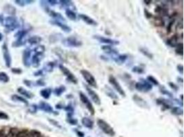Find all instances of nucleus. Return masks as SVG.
Returning <instances> with one entry per match:
<instances>
[{"label": "nucleus", "mask_w": 184, "mask_h": 137, "mask_svg": "<svg viewBox=\"0 0 184 137\" xmlns=\"http://www.w3.org/2000/svg\"><path fill=\"white\" fill-rule=\"evenodd\" d=\"M80 73H81V76H83V78H84V80H86L87 84H88L89 86H91V87L97 89L98 85H97V82L96 79L94 77L93 75L91 74L90 71H88V70H86V69H81V70L80 71Z\"/></svg>", "instance_id": "obj_1"}, {"label": "nucleus", "mask_w": 184, "mask_h": 137, "mask_svg": "<svg viewBox=\"0 0 184 137\" xmlns=\"http://www.w3.org/2000/svg\"><path fill=\"white\" fill-rule=\"evenodd\" d=\"M97 125L105 134L109 135L111 136H115V132L114 130V128L105 120L99 119L97 120Z\"/></svg>", "instance_id": "obj_2"}, {"label": "nucleus", "mask_w": 184, "mask_h": 137, "mask_svg": "<svg viewBox=\"0 0 184 137\" xmlns=\"http://www.w3.org/2000/svg\"><path fill=\"white\" fill-rule=\"evenodd\" d=\"M108 82L109 83L111 84L112 86L115 89V91H116L121 96L124 97L126 96V93H125L124 89H123L122 86L120 85L119 82L117 81L115 76H113V75H110L108 77Z\"/></svg>", "instance_id": "obj_3"}, {"label": "nucleus", "mask_w": 184, "mask_h": 137, "mask_svg": "<svg viewBox=\"0 0 184 137\" xmlns=\"http://www.w3.org/2000/svg\"><path fill=\"white\" fill-rule=\"evenodd\" d=\"M134 87L137 91L143 92V93H147L153 89V85L147 80H143V79H141L139 82H136L134 85Z\"/></svg>", "instance_id": "obj_4"}, {"label": "nucleus", "mask_w": 184, "mask_h": 137, "mask_svg": "<svg viewBox=\"0 0 184 137\" xmlns=\"http://www.w3.org/2000/svg\"><path fill=\"white\" fill-rule=\"evenodd\" d=\"M59 68L61 70V71L62 72L64 76H66V78L69 82H71V83L77 84V82H78V80H77V77H76L75 75H74L73 73L71 72V71L68 69L67 67H66L64 65H59Z\"/></svg>", "instance_id": "obj_5"}, {"label": "nucleus", "mask_w": 184, "mask_h": 137, "mask_svg": "<svg viewBox=\"0 0 184 137\" xmlns=\"http://www.w3.org/2000/svg\"><path fill=\"white\" fill-rule=\"evenodd\" d=\"M62 43L66 47L69 48H79L83 45L82 41L75 36H69L63 40Z\"/></svg>", "instance_id": "obj_6"}, {"label": "nucleus", "mask_w": 184, "mask_h": 137, "mask_svg": "<svg viewBox=\"0 0 184 137\" xmlns=\"http://www.w3.org/2000/svg\"><path fill=\"white\" fill-rule=\"evenodd\" d=\"M79 98H80L81 102H82L83 104H84V106H86L87 110L90 112V114H92V115H93L94 112H95V110H94L93 105H92V102H90V99H88V97H87L84 93H82V92H80V93H79Z\"/></svg>", "instance_id": "obj_7"}, {"label": "nucleus", "mask_w": 184, "mask_h": 137, "mask_svg": "<svg viewBox=\"0 0 184 137\" xmlns=\"http://www.w3.org/2000/svg\"><path fill=\"white\" fill-rule=\"evenodd\" d=\"M93 38L100 43H105L106 45H117L119 44V42L118 41L115 40V39H112L110 38H106V37L102 36L99 35H94Z\"/></svg>", "instance_id": "obj_8"}, {"label": "nucleus", "mask_w": 184, "mask_h": 137, "mask_svg": "<svg viewBox=\"0 0 184 137\" xmlns=\"http://www.w3.org/2000/svg\"><path fill=\"white\" fill-rule=\"evenodd\" d=\"M86 89L87 93H88V95L90 96V99H92V102H93L96 105H98V106L101 105V99H100V97L99 96V95L97 94V93L95 91H93V90L91 89L90 87H89V86H86Z\"/></svg>", "instance_id": "obj_9"}, {"label": "nucleus", "mask_w": 184, "mask_h": 137, "mask_svg": "<svg viewBox=\"0 0 184 137\" xmlns=\"http://www.w3.org/2000/svg\"><path fill=\"white\" fill-rule=\"evenodd\" d=\"M4 25L8 29L13 30L18 27V23L17 19L13 17H8L4 19Z\"/></svg>", "instance_id": "obj_10"}, {"label": "nucleus", "mask_w": 184, "mask_h": 137, "mask_svg": "<svg viewBox=\"0 0 184 137\" xmlns=\"http://www.w3.org/2000/svg\"><path fill=\"white\" fill-rule=\"evenodd\" d=\"M50 23L52 24V25L58 26L59 28H60L61 29H62V30H63L64 32H66V33H70L72 30L71 28L70 27V26L67 25L66 24L62 23V22H61V21L52 20V21H50Z\"/></svg>", "instance_id": "obj_11"}, {"label": "nucleus", "mask_w": 184, "mask_h": 137, "mask_svg": "<svg viewBox=\"0 0 184 137\" xmlns=\"http://www.w3.org/2000/svg\"><path fill=\"white\" fill-rule=\"evenodd\" d=\"M132 99H133L134 102L138 106L141 107V108H148V104L146 102V101L144 100L143 98L140 97L138 95H134L132 97Z\"/></svg>", "instance_id": "obj_12"}, {"label": "nucleus", "mask_w": 184, "mask_h": 137, "mask_svg": "<svg viewBox=\"0 0 184 137\" xmlns=\"http://www.w3.org/2000/svg\"><path fill=\"white\" fill-rule=\"evenodd\" d=\"M79 18H80L83 22H85L86 24H88L89 25H92V26H97V22L95 20L93 19L92 18H91L90 17H89L86 14H79Z\"/></svg>", "instance_id": "obj_13"}, {"label": "nucleus", "mask_w": 184, "mask_h": 137, "mask_svg": "<svg viewBox=\"0 0 184 137\" xmlns=\"http://www.w3.org/2000/svg\"><path fill=\"white\" fill-rule=\"evenodd\" d=\"M101 50L104 52H106V54H110V55L112 56L113 59H114L115 56L119 54L118 51L115 50V49H114L111 45H103L101 47Z\"/></svg>", "instance_id": "obj_14"}, {"label": "nucleus", "mask_w": 184, "mask_h": 137, "mask_svg": "<svg viewBox=\"0 0 184 137\" xmlns=\"http://www.w3.org/2000/svg\"><path fill=\"white\" fill-rule=\"evenodd\" d=\"M3 58H4V61L6 63V65L8 67H9L10 66L11 64V57L10 55V53H9L8 49L7 48L6 45H3Z\"/></svg>", "instance_id": "obj_15"}, {"label": "nucleus", "mask_w": 184, "mask_h": 137, "mask_svg": "<svg viewBox=\"0 0 184 137\" xmlns=\"http://www.w3.org/2000/svg\"><path fill=\"white\" fill-rule=\"evenodd\" d=\"M59 4L61 7L63 8H66V10L69 9V10H73V9L75 10V6L74 3L70 0H61L59 1Z\"/></svg>", "instance_id": "obj_16"}, {"label": "nucleus", "mask_w": 184, "mask_h": 137, "mask_svg": "<svg viewBox=\"0 0 184 137\" xmlns=\"http://www.w3.org/2000/svg\"><path fill=\"white\" fill-rule=\"evenodd\" d=\"M179 36H178L177 35H174L173 36H172L171 38L168 39L167 41V45H168L172 47V48H177L181 44V43L179 42Z\"/></svg>", "instance_id": "obj_17"}, {"label": "nucleus", "mask_w": 184, "mask_h": 137, "mask_svg": "<svg viewBox=\"0 0 184 137\" xmlns=\"http://www.w3.org/2000/svg\"><path fill=\"white\" fill-rule=\"evenodd\" d=\"M156 102L159 105L162 106L164 108H166V109H170V108H172V107H173L172 106V102L166 99L159 98L157 99Z\"/></svg>", "instance_id": "obj_18"}, {"label": "nucleus", "mask_w": 184, "mask_h": 137, "mask_svg": "<svg viewBox=\"0 0 184 137\" xmlns=\"http://www.w3.org/2000/svg\"><path fill=\"white\" fill-rule=\"evenodd\" d=\"M39 109H41L45 112H48V113H53V112H55L52 107L48 103L45 102H41L39 103Z\"/></svg>", "instance_id": "obj_19"}, {"label": "nucleus", "mask_w": 184, "mask_h": 137, "mask_svg": "<svg viewBox=\"0 0 184 137\" xmlns=\"http://www.w3.org/2000/svg\"><path fill=\"white\" fill-rule=\"evenodd\" d=\"M30 55H31V51L30 50H26L23 54V62L26 67H29L30 65Z\"/></svg>", "instance_id": "obj_20"}, {"label": "nucleus", "mask_w": 184, "mask_h": 137, "mask_svg": "<svg viewBox=\"0 0 184 137\" xmlns=\"http://www.w3.org/2000/svg\"><path fill=\"white\" fill-rule=\"evenodd\" d=\"M43 59V54H34L32 57L31 59V63L32 65H33V67H37L39 66V64L40 62Z\"/></svg>", "instance_id": "obj_21"}, {"label": "nucleus", "mask_w": 184, "mask_h": 137, "mask_svg": "<svg viewBox=\"0 0 184 137\" xmlns=\"http://www.w3.org/2000/svg\"><path fill=\"white\" fill-rule=\"evenodd\" d=\"M81 123H82L83 126L88 129H92L94 126L93 120L87 117H84L82 118V119H81Z\"/></svg>", "instance_id": "obj_22"}, {"label": "nucleus", "mask_w": 184, "mask_h": 137, "mask_svg": "<svg viewBox=\"0 0 184 137\" xmlns=\"http://www.w3.org/2000/svg\"><path fill=\"white\" fill-rule=\"evenodd\" d=\"M48 13H49V15H50V17H52L54 19L55 21H61V22L66 21L65 18H64V17L60 14V13L55 12V11H53V10H49Z\"/></svg>", "instance_id": "obj_23"}, {"label": "nucleus", "mask_w": 184, "mask_h": 137, "mask_svg": "<svg viewBox=\"0 0 184 137\" xmlns=\"http://www.w3.org/2000/svg\"><path fill=\"white\" fill-rule=\"evenodd\" d=\"M104 91H105L106 94L110 98H111L113 99H115V100L119 99L118 95H117L116 93L113 91V89H111V88L108 87V86H105V88H104Z\"/></svg>", "instance_id": "obj_24"}, {"label": "nucleus", "mask_w": 184, "mask_h": 137, "mask_svg": "<svg viewBox=\"0 0 184 137\" xmlns=\"http://www.w3.org/2000/svg\"><path fill=\"white\" fill-rule=\"evenodd\" d=\"M128 56L127 54H118V55L114 58L113 60L116 63L119 64V65H121V64L124 63L126 61V60L128 59Z\"/></svg>", "instance_id": "obj_25"}, {"label": "nucleus", "mask_w": 184, "mask_h": 137, "mask_svg": "<svg viewBox=\"0 0 184 137\" xmlns=\"http://www.w3.org/2000/svg\"><path fill=\"white\" fill-rule=\"evenodd\" d=\"M155 12L158 14L159 17H161L164 16H167L168 13V10H167L166 7L161 6H159L157 7L156 9H155Z\"/></svg>", "instance_id": "obj_26"}, {"label": "nucleus", "mask_w": 184, "mask_h": 137, "mask_svg": "<svg viewBox=\"0 0 184 137\" xmlns=\"http://www.w3.org/2000/svg\"><path fill=\"white\" fill-rule=\"evenodd\" d=\"M51 93H52V89H50V88H45V89L41 90L40 92V94L41 96H42L44 99H46L50 98Z\"/></svg>", "instance_id": "obj_27"}, {"label": "nucleus", "mask_w": 184, "mask_h": 137, "mask_svg": "<svg viewBox=\"0 0 184 137\" xmlns=\"http://www.w3.org/2000/svg\"><path fill=\"white\" fill-rule=\"evenodd\" d=\"M66 88L65 86L61 85L59 86V87H57L56 89L54 90V94L56 96L59 97L63 94L64 92L66 91Z\"/></svg>", "instance_id": "obj_28"}, {"label": "nucleus", "mask_w": 184, "mask_h": 137, "mask_svg": "<svg viewBox=\"0 0 184 137\" xmlns=\"http://www.w3.org/2000/svg\"><path fill=\"white\" fill-rule=\"evenodd\" d=\"M65 13L66 17H67L70 20L75 21L77 19V14H76V13L74 12V10L67 9V10H66Z\"/></svg>", "instance_id": "obj_29"}, {"label": "nucleus", "mask_w": 184, "mask_h": 137, "mask_svg": "<svg viewBox=\"0 0 184 137\" xmlns=\"http://www.w3.org/2000/svg\"><path fill=\"white\" fill-rule=\"evenodd\" d=\"M18 92L20 93L21 95H24L26 97H28V98H32L33 97V95H32L31 93H30L29 91H28L27 90H26L24 88L20 87L18 89Z\"/></svg>", "instance_id": "obj_30"}, {"label": "nucleus", "mask_w": 184, "mask_h": 137, "mask_svg": "<svg viewBox=\"0 0 184 137\" xmlns=\"http://www.w3.org/2000/svg\"><path fill=\"white\" fill-rule=\"evenodd\" d=\"M41 41V37L38 36H35L30 37V38L28 40V43L30 45H36L38 44L39 43H40Z\"/></svg>", "instance_id": "obj_31"}, {"label": "nucleus", "mask_w": 184, "mask_h": 137, "mask_svg": "<svg viewBox=\"0 0 184 137\" xmlns=\"http://www.w3.org/2000/svg\"><path fill=\"white\" fill-rule=\"evenodd\" d=\"M12 99H13V101H15V102H22V103H24V104H26V105L28 104V103L27 100H26V99H24V97H21V96H19V95H13Z\"/></svg>", "instance_id": "obj_32"}, {"label": "nucleus", "mask_w": 184, "mask_h": 137, "mask_svg": "<svg viewBox=\"0 0 184 137\" xmlns=\"http://www.w3.org/2000/svg\"><path fill=\"white\" fill-rule=\"evenodd\" d=\"M172 113L173 114H175V115H182L183 113V109L182 108L179 106H175V107H172Z\"/></svg>", "instance_id": "obj_33"}, {"label": "nucleus", "mask_w": 184, "mask_h": 137, "mask_svg": "<svg viewBox=\"0 0 184 137\" xmlns=\"http://www.w3.org/2000/svg\"><path fill=\"white\" fill-rule=\"evenodd\" d=\"M147 81L150 82V83L152 85H154V86H159V82L158 80H157V79L153 76H148L147 77Z\"/></svg>", "instance_id": "obj_34"}, {"label": "nucleus", "mask_w": 184, "mask_h": 137, "mask_svg": "<svg viewBox=\"0 0 184 137\" xmlns=\"http://www.w3.org/2000/svg\"><path fill=\"white\" fill-rule=\"evenodd\" d=\"M55 63H53V62H49V63H48L46 65H45L44 70L49 73L52 72V71H53V69H54V67H55Z\"/></svg>", "instance_id": "obj_35"}, {"label": "nucleus", "mask_w": 184, "mask_h": 137, "mask_svg": "<svg viewBox=\"0 0 184 137\" xmlns=\"http://www.w3.org/2000/svg\"><path fill=\"white\" fill-rule=\"evenodd\" d=\"M139 51H140V52H141L142 54H143L144 56H146V57L148 58L149 59H153V55L150 53V52L148 51L146 49L141 48H139Z\"/></svg>", "instance_id": "obj_36"}, {"label": "nucleus", "mask_w": 184, "mask_h": 137, "mask_svg": "<svg viewBox=\"0 0 184 137\" xmlns=\"http://www.w3.org/2000/svg\"><path fill=\"white\" fill-rule=\"evenodd\" d=\"M132 71L133 73H136L138 74H142L145 73V69L143 67L140 66H134L133 68L132 69Z\"/></svg>", "instance_id": "obj_37"}, {"label": "nucleus", "mask_w": 184, "mask_h": 137, "mask_svg": "<svg viewBox=\"0 0 184 137\" xmlns=\"http://www.w3.org/2000/svg\"><path fill=\"white\" fill-rule=\"evenodd\" d=\"M155 25L157 26H164L165 25V22L162 17H157L156 18H155L154 20Z\"/></svg>", "instance_id": "obj_38"}, {"label": "nucleus", "mask_w": 184, "mask_h": 137, "mask_svg": "<svg viewBox=\"0 0 184 137\" xmlns=\"http://www.w3.org/2000/svg\"><path fill=\"white\" fill-rule=\"evenodd\" d=\"M35 54H43L45 52V47L43 45H39L36 47L34 50Z\"/></svg>", "instance_id": "obj_39"}, {"label": "nucleus", "mask_w": 184, "mask_h": 137, "mask_svg": "<svg viewBox=\"0 0 184 137\" xmlns=\"http://www.w3.org/2000/svg\"><path fill=\"white\" fill-rule=\"evenodd\" d=\"M0 81L3 82H8L9 81V77L4 72H0Z\"/></svg>", "instance_id": "obj_40"}, {"label": "nucleus", "mask_w": 184, "mask_h": 137, "mask_svg": "<svg viewBox=\"0 0 184 137\" xmlns=\"http://www.w3.org/2000/svg\"><path fill=\"white\" fill-rule=\"evenodd\" d=\"M28 137H41V133L37 130H32L28 133Z\"/></svg>", "instance_id": "obj_41"}, {"label": "nucleus", "mask_w": 184, "mask_h": 137, "mask_svg": "<svg viewBox=\"0 0 184 137\" xmlns=\"http://www.w3.org/2000/svg\"><path fill=\"white\" fill-rule=\"evenodd\" d=\"M64 109L65 111L67 112V113L68 114H73L74 112V108L71 104L67 105V106L65 107H64Z\"/></svg>", "instance_id": "obj_42"}, {"label": "nucleus", "mask_w": 184, "mask_h": 137, "mask_svg": "<svg viewBox=\"0 0 184 137\" xmlns=\"http://www.w3.org/2000/svg\"><path fill=\"white\" fill-rule=\"evenodd\" d=\"M15 3H17V4L20 5V6H25V4H29V3H31L34 2V1H22V0H17V1H15Z\"/></svg>", "instance_id": "obj_43"}, {"label": "nucleus", "mask_w": 184, "mask_h": 137, "mask_svg": "<svg viewBox=\"0 0 184 137\" xmlns=\"http://www.w3.org/2000/svg\"><path fill=\"white\" fill-rule=\"evenodd\" d=\"M176 53L180 56H183V43H181L179 46L176 48Z\"/></svg>", "instance_id": "obj_44"}, {"label": "nucleus", "mask_w": 184, "mask_h": 137, "mask_svg": "<svg viewBox=\"0 0 184 137\" xmlns=\"http://www.w3.org/2000/svg\"><path fill=\"white\" fill-rule=\"evenodd\" d=\"M67 121L70 123V124L73 125H77V123H78V121H77V119H75V118H73V117H68Z\"/></svg>", "instance_id": "obj_45"}, {"label": "nucleus", "mask_w": 184, "mask_h": 137, "mask_svg": "<svg viewBox=\"0 0 184 137\" xmlns=\"http://www.w3.org/2000/svg\"><path fill=\"white\" fill-rule=\"evenodd\" d=\"M160 92L162 93L163 95H167V96H168L170 97H173V95H172V93H170V91H168V90H166V89H162L160 90Z\"/></svg>", "instance_id": "obj_46"}, {"label": "nucleus", "mask_w": 184, "mask_h": 137, "mask_svg": "<svg viewBox=\"0 0 184 137\" xmlns=\"http://www.w3.org/2000/svg\"><path fill=\"white\" fill-rule=\"evenodd\" d=\"M168 85H169V86L170 88H171L172 89H173L174 91H177L179 89V86H178L177 85H176L175 84L173 83V82H168Z\"/></svg>", "instance_id": "obj_47"}, {"label": "nucleus", "mask_w": 184, "mask_h": 137, "mask_svg": "<svg viewBox=\"0 0 184 137\" xmlns=\"http://www.w3.org/2000/svg\"><path fill=\"white\" fill-rule=\"evenodd\" d=\"M48 120H49V121H50L52 125H55V126L57 127H59V128H62V125L59 124V123L58 121H55V120H54V119H48Z\"/></svg>", "instance_id": "obj_48"}, {"label": "nucleus", "mask_w": 184, "mask_h": 137, "mask_svg": "<svg viewBox=\"0 0 184 137\" xmlns=\"http://www.w3.org/2000/svg\"><path fill=\"white\" fill-rule=\"evenodd\" d=\"M177 71H179V73H180V74H183V66L182 65H181V64H179V65H177Z\"/></svg>", "instance_id": "obj_49"}, {"label": "nucleus", "mask_w": 184, "mask_h": 137, "mask_svg": "<svg viewBox=\"0 0 184 137\" xmlns=\"http://www.w3.org/2000/svg\"><path fill=\"white\" fill-rule=\"evenodd\" d=\"M0 119H8V116L6 114L3 112H0Z\"/></svg>", "instance_id": "obj_50"}, {"label": "nucleus", "mask_w": 184, "mask_h": 137, "mask_svg": "<svg viewBox=\"0 0 184 137\" xmlns=\"http://www.w3.org/2000/svg\"><path fill=\"white\" fill-rule=\"evenodd\" d=\"M47 2H48V3L51 6H55L58 3V1H55V0H48V1H47Z\"/></svg>", "instance_id": "obj_51"}, {"label": "nucleus", "mask_w": 184, "mask_h": 137, "mask_svg": "<svg viewBox=\"0 0 184 137\" xmlns=\"http://www.w3.org/2000/svg\"><path fill=\"white\" fill-rule=\"evenodd\" d=\"M145 15L148 19L151 18L152 17H153V14H152V13L148 12V11L147 10H145Z\"/></svg>", "instance_id": "obj_52"}, {"label": "nucleus", "mask_w": 184, "mask_h": 137, "mask_svg": "<svg viewBox=\"0 0 184 137\" xmlns=\"http://www.w3.org/2000/svg\"><path fill=\"white\" fill-rule=\"evenodd\" d=\"M16 137H26V134L25 132H20L17 133V134L16 135Z\"/></svg>", "instance_id": "obj_53"}, {"label": "nucleus", "mask_w": 184, "mask_h": 137, "mask_svg": "<svg viewBox=\"0 0 184 137\" xmlns=\"http://www.w3.org/2000/svg\"><path fill=\"white\" fill-rule=\"evenodd\" d=\"M12 71L13 73H15V74H20L22 72V70H21L20 69H15V68L13 69Z\"/></svg>", "instance_id": "obj_54"}, {"label": "nucleus", "mask_w": 184, "mask_h": 137, "mask_svg": "<svg viewBox=\"0 0 184 137\" xmlns=\"http://www.w3.org/2000/svg\"><path fill=\"white\" fill-rule=\"evenodd\" d=\"M0 137H7V135L3 130L0 131Z\"/></svg>", "instance_id": "obj_55"}, {"label": "nucleus", "mask_w": 184, "mask_h": 137, "mask_svg": "<svg viewBox=\"0 0 184 137\" xmlns=\"http://www.w3.org/2000/svg\"><path fill=\"white\" fill-rule=\"evenodd\" d=\"M37 84L40 86H44L45 85V82L42 81L41 80H39V81H37Z\"/></svg>", "instance_id": "obj_56"}, {"label": "nucleus", "mask_w": 184, "mask_h": 137, "mask_svg": "<svg viewBox=\"0 0 184 137\" xmlns=\"http://www.w3.org/2000/svg\"><path fill=\"white\" fill-rule=\"evenodd\" d=\"M77 134L79 137H83V136H84L83 133L80 132V131H77Z\"/></svg>", "instance_id": "obj_57"}, {"label": "nucleus", "mask_w": 184, "mask_h": 137, "mask_svg": "<svg viewBox=\"0 0 184 137\" xmlns=\"http://www.w3.org/2000/svg\"><path fill=\"white\" fill-rule=\"evenodd\" d=\"M41 75H42V71L39 70V71H37V72H36L35 74V76H41Z\"/></svg>", "instance_id": "obj_58"}, {"label": "nucleus", "mask_w": 184, "mask_h": 137, "mask_svg": "<svg viewBox=\"0 0 184 137\" xmlns=\"http://www.w3.org/2000/svg\"><path fill=\"white\" fill-rule=\"evenodd\" d=\"M178 79V82H181V83H183V78H177Z\"/></svg>", "instance_id": "obj_59"}, {"label": "nucleus", "mask_w": 184, "mask_h": 137, "mask_svg": "<svg viewBox=\"0 0 184 137\" xmlns=\"http://www.w3.org/2000/svg\"><path fill=\"white\" fill-rule=\"evenodd\" d=\"M144 2H145V3H146V4H150V3H152V1H144Z\"/></svg>", "instance_id": "obj_60"}, {"label": "nucleus", "mask_w": 184, "mask_h": 137, "mask_svg": "<svg viewBox=\"0 0 184 137\" xmlns=\"http://www.w3.org/2000/svg\"><path fill=\"white\" fill-rule=\"evenodd\" d=\"M3 36H2V34H1V33H0V41H1V39H2Z\"/></svg>", "instance_id": "obj_61"}, {"label": "nucleus", "mask_w": 184, "mask_h": 137, "mask_svg": "<svg viewBox=\"0 0 184 137\" xmlns=\"http://www.w3.org/2000/svg\"><path fill=\"white\" fill-rule=\"evenodd\" d=\"M181 102H183V95H181Z\"/></svg>", "instance_id": "obj_62"}]
</instances>
